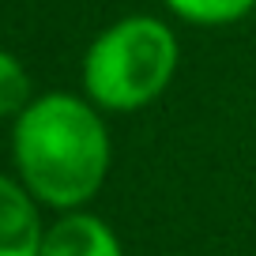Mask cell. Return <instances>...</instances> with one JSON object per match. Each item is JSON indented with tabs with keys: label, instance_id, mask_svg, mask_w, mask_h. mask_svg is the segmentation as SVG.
<instances>
[{
	"label": "cell",
	"instance_id": "obj_1",
	"mask_svg": "<svg viewBox=\"0 0 256 256\" xmlns=\"http://www.w3.org/2000/svg\"><path fill=\"white\" fill-rule=\"evenodd\" d=\"M16 177L38 204L60 211H83L98 196L113 162L110 128L87 94H38L12 120Z\"/></svg>",
	"mask_w": 256,
	"mask_h": 256
},
{
	"label": "cell",
	"instance_id": "obj_2",
	"mask_svg": "<svg viewBox=\"0 0 256 256\" xmlns=\"http://www.w3.org/2000/svg\"><path fill=\"white\" fill-rule=\"evenodd\" d=\"M177 34L154 16H128L106 26L83 53V94L106 113H136L174 83Z\"/></svg>",
	"mask_w": 256,
	"mask_h": 256
},
{
	"label": "cell",
	"instance_id": "obj_3",
	"mask_svg": "<svg viewBox=\"0 0 256 256\" xmlns=\"http://www.w3.org/2000/svg\"><path fill=\"white\" fill-rule=\"evenodd\" d=\"M42 204L23 188L19 177L0 174V256H38L46 226L38 215Z\"/></svg>",
	"mask_w": 256,
	"mask_h": 256
},
{
	"label": "cell",
	"instance_id": "obj_4",
	"mask_svg": "<svg viewBox=\"0 0 256 256\" xmlns=\"http://www.w3.org/2000/svg\"><path fill=\"white\" fill-rule=\"evenodd\" d=\"M38 256H124L110 222L90 211H68L46 226Z\"/></svg>",
	"mask_w": 256,
	"mask_h": 256
},
{
	"label": "cell",
	"instance_id": "obj_5",
	"mask_svg": "<svg viewBox=\"0 0 256 256\" xmlns=\"http://www.w3.org/2000/svg\"><path fill=\"white\" fill-rule=\"evenodd\" d=\"M162 4L192 26H230L256 8V0H162Z\"/></svg>",
	"mask_w": 256,
	"mask_h": 256
},
{
	"label": "cell",
	"instance_id": "obj_6",
	"mask_svg": "<svg viewBox=\"0 0 256 256\" xmlns=\"http://www.w3.org/2000/svg\"><path fill=\"white\" fill-rule=\"evenodd\" d=\"M30 102H34V83H30L26 64L16 53L0 49V120L4 117L16 120Z\"/></svg>",
	"mask_w": 256,
	"mask_h": 256
}]
</instances>
